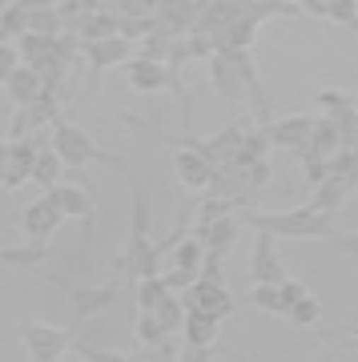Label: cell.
I'll use <instances>...</instances> for the list:
<instances>
[{
    "label": "cell",
    "instance_id": "6da1fadb",
    "mask_svg": "<svg viewBox=\"0 0 358 362\" xmlns=\"http://www.w3.org/2000/svg\"><path fill=\"white\" fill-rule=\"evenodd\" d=\"M246 221L258 233H270V238H294V242H306V238L330 242L334 238V218L322 214V209H314V206L290 209V214H246Z\"/></svg>",
    "mask_w": 358,
    "mask_h": 362
},
{
    "label": "cell",
    "instance_id": "7a4b0ae2",
    "mask_svg": "<svg viewBox=\"0 0 358 362\" xmlns=\"http://www.w3.org/2000/svg\"><path fill=\"white\" fill-rule=\"evenodd\" d=\"M52 153L64 161V169H81L89 165V161H105V165L113 169H125V161L117 153H105L101 145H93V137L77 125H69V121H57L52 125Z\"/></svg>",
    "mask_w": 358,
    "mask_h": 362
},
{
    "label": "cell",
    "instance_id": "3957f363",
    "mask_svg": "<svg viewBox=\"0 0 358 362\" xmlns=\"http://www.w3.org/2000/svg\"><path fill=\"white\" fill-rule=\"evenodd\" d=\"M52 282L64 290V298H69V310H73V322H77V326L93 322L97 314L113 310L117 302H121V286H73V282H64L61 274H57Z\"/></svg>",
    "mask_w": 358,
    "mask_h": 362
},
{
    "label": "cell",
    "instance_id": "277c9868",
    "mask_svg": "<svg viewBox=\"0 0 358 362\" xmlns=\"http://www.w3.org/2000/svg\"><path fill=\"white\" fill-rule=\"evenodd\" d=\"M16 334H21V342L28 346L33 362H57L64 350L77 346V334H73V330H64V326H49V322H25Z\"/></svg>",
    "mask_w": 358,
    "mask_h": 362
},
{
    "label": "cell",
    "instance_id": "5b68a950",
    "mask_svg": "<svg viewBox=\"0 0 358 362\" xmlns=\"http://www.w3.org/2000/svg\"><path fill=\"white\" fill-rule=\"evenodd\" d=\"M185 310L190 314H205V318H226V314H233V298H230V290L221 282H197V286H190L185 290Z\"/></svg>",
    "mask_w": 358,
    "mask_h": 362
},
{
    "label": "cell",
    "instance_id": "8992f818",
    "mask_svg": "<svg viewBox=\"0 0 358 362\" xmlns=\"http://www.w3.org/2000/svg\"><path fill=\"white\" fill-rule=\"evenodd\" d=\"M250 278H254V286H286L290 282L286 262L274 254V238L270 233H258L254 254H250Z\"/></svg>",
    "mask_w": 358,
    "mask_h": 362
},
{
    "label": "cell",
    "instance_id": "52a82bcc",
    "mask_svg": "<svg viewBox=\"0 0 358 362\" xmlns=\"http://www.w3.org/2000/svg\"><path fill=\"white\" fill-rule=\"evenodd\" d=\"M61 206L52 202L49 194L40 197V202H33V206H25V214H21V226H25V238L28 242H37V246H45V238H52V233L61 230Z\"/></svg>",
    "mask_w": 358,
    "mask_h": 362
},
{
    "label": "cell",
    "instance_id": "ba28073f",
    "mask_svg": "<svg viewBox=\"0 0 358 362\" xmlns=\"http://www.w3.org/2000/svg\"><path fill=\"white\" fill-rule=\"evenodd\" d=\"M37 157H40L37 145L4 141V161H0V169H4V189H16L21 181L33 177V173H37Z\"/></svg>",
    "mask_w": 358,
    "mask_h": 362
},
{
    "label": "cell",
    "instance_id": "9c48e42d",
    "mask_svg": "<svg viewBox=\"0 0 358 362\" xmlns=\"http://www.w3.org/2000/svg\"><path fill=\"white\" fill-rule=\"evenodd\" d=\"M129 85H133L137 93H154V89H166V85H173V89H178L173 69L157 65V61H145V57L129 61ZM178 93H181V89H178ZM181 101H185V109H190V93H181Z\"/></svg>",
    "mask_w": 358,
    "mask_h": 362
},
{
    "label": "cell",
    "instance_id": "30bf717a",
    "mask_svg": "<svg viewBox=\"0 0 358 362\" xmlns=\"http://www.w3.org/2000/svg\"><path fill=\"white\" fill-rule=\"evenodd\" d=\"M4 93H8V101L21 105V109H33V105H40L45 97H52L45 77L28 65H21V73H13V77L4 81Z\"/></svg>",
    "mask_w": 358,
    "mask_h": 362
},
{
    "label": "cell",
    "instance_id": "8fae6325",
    "mask_svg": "<svg viewBox=\"0 0 358 362\" xmlns=\"http://www.w3.org/2000/svg\"><path fill=\"white\" fill-rule=\"evenodd\" d=\"M85 57H89V93H97V81H101L105 69L129 61V40H125V37H113V40L85 45Z\"/></svg>",
    "mask_w": 358,
    "mask_h": 362
},
{
    "label": "cell",
    "instance_id": "7c38bea8",
    "mask_svg": "<svg viewBox=\"0 0 358 362\" xmlns=\"http://www.w3.org/2000/svg\"><path fill=\"white\" fill-rule=\"evenodd\" d=\"M49 197L61 206L64 218H81L85 221V242H93V197L81 189V185H57V189H49Z\"/></svg>",
    "mask_w": 358,
    "mask_h": 362
},
{
    "label": "cell",
    "instance_id": "4fadbf2b",
    "mask_svg": "<svg viewBox=\"0 0 358 362\" xmlns=\"http://www.w3.org/2000/svg\"><path fill=\"white\" fill-rule=\"evenodd\" d=\"M173 169H178L181 185H190V189H205V185H214V177H218V169L209 165V157L197 153V149H178Z\"/></svg>",
    "mask_w": 358,
    "mask_h": 362
},
{
    "label": "cell",
    "instance_id": "5bb4252c",
    "mask_svg": "<svg viewBox=\"0 0 358 362\" xmlns=\"http://www.w3.org/2000/svg\"><path fill=\"white\" fill-rule=\"evenodd\" d=\"M266 137H270L274 145H286V149H302V145L314 137V121H310V117H290V121L270 125Z\"/></svg>",
    "mask_w": 358,
    "mask_h": 362
},
{
    "label": "cell",
    "instance_id": "9a60e30c",
    "mask_svg": "<svg viewBox=\"0 0 358 362\" xmlns=\"http://www.w3.org/2000/svg\"><path fill=\"white\" fill-rule=\"evenodd\" d=\"M0 258H4V266H8V270H40L45 262H57L61 254H57L52 246H25V250L4 246V254H0Z\"/></svg>",
    "mask_w": 358,
    "mask_h": 362
},
{
    "label": "cell",
    "instance_id": "2e32d148",
    "mask_svg": "<svg viewBox=\"0 0 358 362\" xmlns=\"http://www.w3.org/2000/svg\"><path fill=\"white\" fill-rule=\"evenodd\" d=\"M193 238H202V246L209 250L214 258H226V250H230L233 238H238V221H233V218H221V221H214V226L197 230Z\"/></svg>",
    "mask_w": 358,
    "mask_h": 362
},
{
    "label": "cell",
    "instance_id": "e0dca14e",
    "mask_svg": "<svg viewBox=\"0 0 358 362\" xmlns=\"http://www.w3.org/2000/svg\"><path fill=\"white\" fill-rule=\"evenodd\" d=\"M242 85H246L242 69L233 65L230 57H214V89H218L221 97L238 101V97H242Z\"/></svg>",
    "mask_w": 358,
    "mask_h": 362
},
{
    "label": "cell",
    "instance_id": "ac0fdd59",
    "mask_svg": "<svg viewBox=\"0 0 358 362\" xmlns=\"http://www.w3.org/2000/svg\"><path fill=\"white\" fill-rule=\"evenodd\" d=\"M137 302H141V310H145V314L166 310L169 302H173V290H169L166 274H161V278H145V282L137 286Z\"/></svg>",
    "mask_w": 358,
    "mask_h": 362
},
{
    "label": "cell",
    "instance_id": "d6986e66",
    "mask_svg": "<svg viewBox=\"0 0 358 362\" xmlns=\"http://www.w3.org/2000/svg\"><path fill=\"white\" fill-rule=\"evenodd\" d=\"M218 342V318H205V314H190L185 318V346L209 350Z\"/></svg>",
    "mask_w": 358,
    "mask_h": 362
},
{
    "label": "cell",
    "instance_id": "ffe728a7",
    "mask_svg": "<svg viewBox=\"0 0 358 362\" xmlns=\"http://www.w3.org/2000/svg\"><path fill=\"white\" fill-rule=\"evenodd\" d=\"M28 4H4V16H0V37L4 45H16V40L28 33Z\"/></svg>",
    "mask_w": 358,
    "mask_h": 362
},
{
    "label": "cell",
    "instance_id": "44dd1931",
    "mask_svg": "<svg viewBox=\"0 0 358 362\" xmlns=\"http://www.w3.org/2000/svg\"><path fill=\"white\" fill-rule=\"evenodd\" d=\"M205 4H157V21L161 25H202Z\"/></svg>",
    "mask_w": 358,
    "mask_h": 362
},
{
    "label": "cell",
    "instance_id": "7402d4cb",
    "mask_svg": "<svg viewBox=\"0 0 358 362\" xmlns=\"http://www.w3.org/2000/svg\"><path fill=\"white\" fill-rule=\"evenodd\" d=\"M346 194H350V185H346L342 177H326L318 185V189H314V209H322V214H334V209H338V202H346Z\"/></svg>",
    "mask_w": 358,
    "mask_h": 362
},
{
    "label": "cell",
    "instance_id": "603a6c76",
    "mask_svg": "<svg viewBox=\"0 0 358 362\" xmlns=\"http://www.w3.org/2000/svg\"><path fill=\"white\" fill-rule=\"evenodd\" d=\"M61 165L64 161L52 153V145H45L40 157H37V173H33V181H40L45 189H57V185H61Z\"/></svg>",
    "mask_w": 358,
    "mask_h": 362
},
{
    "label": "cell",
    "instance_id": "cb8c5ba5",
    "mask_svg": "<svg viewBox=\"0 0 358 362\" xmlns=\"http://www.w3.org/2000/svg\"><path fill=\"white\" fill-rule=\"evenodd\" d=\"M205 254H209V250L202 246V238H185V246H178L173 262H178V270H185V274H202Z\"/></svg>",
    "mask_w": 358,
    "mask_h": 362
},
{
    "label": "cell",
    "instance_id": "d4e9b609",
    "mask_svg": "<svg viewBox=\"0 0 358 362\" xmlns=\"http://www.w3.org/2000/svg\"><path fill=\"white\" fill-rule=\"evenodd\" d=\"M57 25H61V8L37 4V8L28 13V33H37V37H52V40H57Z\"/></svg>",
    "mask_w": 358,
    "mask_h": 362
},
{
    "label": "cell",
    "instance_id": "484cf974",
    "mask_svg": "<svg viewBox=\"0 0 358 362\" xmlns=\"http://www.w3.org/2000/svg\"><path fill=\"white\" fill-rule=\"evenodd\" d=\"M250 302L262 306V310H270V314H286L290 318V302L282 298V286H254L250 290Z\"/></svg>",
    "mask_w": 358,
    "mask_h": 362
},
{
    "label": "cell",
    "instance_id": "4316f807",
    "mask_svg": "<svg viewBox=\"0 0 358 362\" xmlns=\"http://www.w3.org/2000/svg\"><path fill=\"white\" fill-rule=\"evenodd\" d=\"M137 338L145 342V346H161V342H166V326L157 322L154 314H141L137 318Z\"/></svg>",
    "mask_w": 358,
    "mask_h": 362
},
{
    "label": "cell",
    "instance_id": "83f0119b",
    "mask_svg": "<svg viewBox=\"0 0 358 362\" xmlns=\"http://www.w3.org/2000/svg\"><path fill=\"white\" fill-rule=\"evenodd\" d=\"M73 350H77L85 362H133V358H125V354H113V350H101V346H89V342H77Z\"/></svg>",
    "mask_w": 358,
    "mask_h": 362
},
{
    "label": "cell",
    "instance_id": "f1b7e54d",
    "mask_svg": "<svg viewBox=\"0 0 358 362\" xmlns=\"http://www.w3.org/2000/svg\"><path fill=\"white\" fill-rule=\"evenodd\" d=\"M318 314H322V306L314 302V298H306V302H298L294 310H290V322L294 326H314L318 322Z\"/></svg>",
    "mask_w": 358,
    "mask_h": 362
},
{
    "label": "cell",
    "instance_id": "f546056e",
    "mask_svg": "<svg viewBox=\"0 0 358 362\" xmlns=\"http://www.w3.org/2000/svg\"><path fill=\"white\" fill-rule=\"evenodd\" d=\"M16 57H21V49H16V45H0V81H8L13 73H21Z\"/></svg>",
    "mask_w": 358,
    "mask_h": 362
},
{
    "label": "cell",
    "instance_id": "4dcf8cb0",
    "mask_svg": "<svg viewBox=\"0 0 358 362\" xmlns=\"http://www.w3.org/2000/svg\"><path fill=\"white\" fill-rule=\"evenodd\" d=\"M330 246L338 250V254H350V258H358V233H334Z\"/></svg>",
    "mask_w": 358,
    "mask_h": 362
},
{
    "label": "cell",
    "instance_id": "1f68e13d",
    "mask_svg": "<svg viewBox=\"0 0 358 362\" xmlns=\"http://www.w3.org/2000/svg\"><path fill=\"white\" fill-rule=\"evenodd\" d=\"M282 298H286V302H290V310H294V306H298V302H306V286H302V282H294V278H290V282H286V286H282Z\"/></svg>",
    "mask_w": 358,
    "mask_h": 362
},
{
    "label": "cell",
    "instance_id": "d6a6232c",
    "mask_svg": "<svg viewBox=\"0 0 358 362\" xmlns=\"http://www.w3.org/2000/svg\"><path fill=\"white\" fill-rule=\"evenodd\" d=\"M246 181H250V185H266V181H270V165H266V161H258V165H250Z\"/></svg>",
    "mask_w": 358,
    "mask_h": 362
},
{
    "label": "cell",
    "instance_id": "836d02e7",
    "mask_svg": "<svg viewBox=\"0 0 358 362\" xmlns=\"http://www.w3.org/2000/svg\"><path fill=\"white\" fill-rule=\"evenodd\" d=\"M178 362H209V350H197V346H185L178 354Z\"/></svg>",
    "mask_w": 358,
    "mask_h": 362
},
{
    "label": "cell",
    "instance_id": "e575fe53",
    "mask_svg": "<svg viewBox=\"0 0 358 362\" xmlns=\"http://www.w3.org/2000/svg\"><path fill=\"white\" fill-rule=\"evenodd\" d=\"M354 129H358V117H354Z\"/></svg>",
    "mask_w": 358,
    "mask_h": 362
},
{
    "label": "cell",
    "instance_id": "d590c367",
    "mask_svg": "<svg viewBox=\"0 0 358 362\" xmlns=\"http://www.w3.org/2000/svg\"><path fill=\"white\" fill-rule=\"evenodd\" d=\"M354 342H358V330H354Z\"/></svg>",
    "mask_w": 358,
    "mask_h": 362
}]
</instances>
